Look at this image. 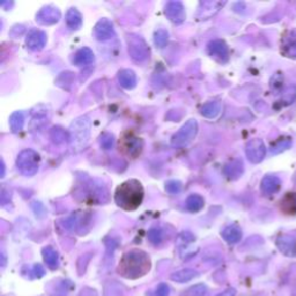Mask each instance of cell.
Masks as SVG:
<instances>
[{
  "label": "cell",
  "instance_id": "obj_6",
  "mask_svg": "<svg viewBox=\"0 0 296 296\" xmlns=\"http://www.w3.org/2000/svg\"><path fill=\"white\" fill-rule=\"evenodd\" d=\"M198 132V123L196 119H190L173 136L172 145L174 147H183L196 138Z\"/></svg>",
  "mask_w": 296,
  "mask_h": 296
},
{
  "label": "cell",
  "instance_id": "obj_18",
  "mask_svg": "<svg viewBox=\"0 0 296 296\" xmlns=\"http://www.w3.org/2000/svg\"><path fill=\"white\" fill-rule=\"evenodd\" d=\"M222 237H224V240L227 243H229V244H236V243L240 242L242 238V230L240 227L236 225L228 226L226 227L224 232H222Z\"/></svg>",
  "mask_w": 296,
  "mask_h": 296
},
{
  "label": "cell",
  "instance_id": "obj_23",
  "mask_svg": "<svg viewBox=\"0 0 296 296\" xmlns=\"http://www.w3.org/2000/svg\"><path fill=\"white\" fill-rule=\"evenodd\" d=\"M243 172H244V167H243V162L241 160L232 161L225 167V174L229 180H237Z\"/></svg>",
  "mask_w": 296,
  "mask_h": 296
},
{
  "label": "cell",
  "instance_id": "obj_2",
  "mask_svg": "<svg viewBox=\"0 0 296 296\" xmlns=\"http://www.w3.org/2000/svg\"><path fill=\"white\" fill-rule=\"evenodd\" d=\"M144 199V188L138 180H129L116 189L115 201L120 208L135 210Z\"/></svg>",
  "mask_w": 296,
  "mask_h": 296
},
{
  "label": "cell",
  "instance_id": "obj_7",
  "mask_svg": "<svg viewBox=\"0 0 296 296\" xmlns=\"http://www.w3.org/2000/svg\"><path fill=\"white\" fill-rule=\"evenodd\" d=\"M128 50L131 58L136 62H145L149 57V48L145 40L137 35H129L126 38Z\"/></svg>",
  "mask_w": 296,
  "mask_h": 296
},
{
  "label": "cell",
  "instance_id": "obj_27",
  "mask_svg": "<svg viewBox=\"0 0 296 296\" xmlns=\"http://www.w3.org/2000/svg\"><path fill=\"white\" fill-rule=\"evenodd\" d=\"M293 141H291V138L289 137H281L279 138L278 140H275L274 143L271 145V153L277 155V154H280L282 152H285L286 149H288Z\"/></svg>",
  "mask_w": 296,
  "mask_h": 296
},
{
  "label": "cell",
  "instance_id": "obj_10",
  "mask_svg": "<svg viewBox=\"0 0 296 296\" xmlns=\"http://www.w3.org/2000/svg\"><path fill=\"white\" fill-rule=\"evenodd\" d=\"M208 54L213 57L214 59L219 60V62L225 63L228 60L229 50L228 46H227L225 40L222 39H214L210 40L207 47Z\"/></svg>",
  "mask_w": 296,
  "mask_h": 296
},
{
  "label": "cell",
  "instance_id": "obj_32",
  "mask_svg": "<svg viewBox=\"0 0 296 296\" xmlns=\"http://www.w3.org/2000/svg\"><path fill=\"white\" fill-rule=\"evenodd\" d=\"M168 39H169V35L164 29L157 30L155 32V35H154V43H155L159 48H164L165 46H167Z\"/></svg>",
  "mask_w": 296,
  "mask_h": 296
},
{
  "label": "cell",
  "instance_id": "obj_1",
  "mask_svg": "<svg viewBox=\"0 0 296 296\" xmlns=\"http://www.w3.org/2000/svg\"><path fill=\"white\" fill-rule=\"evenodd\" d=\"M151 270V259L143 250L133 249L123 255L120 259L118 272L126 279L144 277Z\"/></svg>",
  "mask_w": 296,
  "mask_h": 296
},
{
  "label": "cell",
  "instance_id": "obj_4",
  "mask_svg": "<svg viewBox=\"0 0 296 296\" xmlns=\"http://www.w3.org/2000/svg\"><path fill=\"white\" fill-rule=\"evenodd\" d=\"M118 147L123 155L131 160H135L137 157H139L141 152H143L144 140L133 131H126L121 135Z\"/></svg>",
  "mask_w": 296,
  "mask_h": 296
},
{
  "label": "cell",
  "instance_id": "obj_29",
  "mask_svg": "<svg viewBox=\"0 0 296 296\" xmlns=\"http://www.w3.org/2000/svg\"><path fill=\"white\" fill-rule=\"evenodd\" d=\"M50 138L55 144H62V143H64V141H66L67 139L70 140V133H67L62 128L56 126V128L51 129Z\"/></svg>",
  "mask_w": 296,
  "mask_h": 296
},
{
  "label": "cell",
  "instance_id": "obj_9",
  "mask_svg": "<svg viewBox=\"0 0 296 296\" xmlns=\"http://www.w3.org/2000/svg\"><path fill=\"white\" fill-rule=\"evenodd\" d=\"M60 14L59 10L54 6H44L38 11L36 14V21L43 26H50V24H55L59 21Z\"/></svg>",
  "mask_w": 296,
  "mask_h": 296
},
{
  "label": "cell",
  "instance_id": "obj_31",
  "mask_svg": "<svg viewBox=\"0 0 296 296\" xmlns=\"http://www.w3.org/2000/svg\"><path fill=\"white\" fill-rule=\"evenodd\" d=\"M295 99H296V87L290 86L286 89L285 93H283L280 102H283L282 107H286V105H289L293 103Z\"/></svg>",
  "mask_w": 296,
  "mask_h": 296
},
{
  "label": "cell",
  "instance_id": "obj_11",
  "mask_svg": "<svg viewBox=\"0 0 296 296\" xmlns=\"http://www.w3.org/2000/svg\"><path fill=\"white\" fill-rule=\"evenodd\" d=\"M164 14L174 23H182L186 18L185 8L181 2H170L164 8Z\"/></svg>",
  "mask_w": 296,
  "mask_h": 296
},
{
  "label": "cell",
  "instance_id": "obj_13",
  "mask_svg": "<svg viewBox=\"0 0 296 296\" xmlns=\"http://www.w3.org/2000/svg\"><path fill=\"white\" fill-rule=\"evenodd\" d=\"M94 36L97 40H108L115 36L113 24L108 19H101L94 28Z\"/></svg>",
  "mask_w": 296,
  "mask_h": 296
},
{
  "label": "cell",
  "instance_id": "obj_38",
  "mask_svg": "<svg viewBox=\"0 0 296 296\" xmlns=\"http://www.w3.org/2000/svg\"><path fill=\"white\" fill-rule=\"evenodd\" d=\"M169 294H170V289L167 283H160V285L157 286L155 296H169Z\"/></svg>",
  "mask_w": 296,
  "mask_h": 296
},
{
  "label": "cell",
  "instance_id": "obj_36",
  "mask_svg": "<svg viewBox=\"0 0 296 296\" xmlns=\"http://www.w3.org/2000/svg\"><path fill=\"white\" fill-rule=\"evenodd\" d=\"M282 83H283V76L280 74V73L275 74L272 78V80H271V87H272L274 91H279V89H281Z\"/></svg>",
  "mask_w": 296,
  "mask_h": 296
},
{
  "label": "cell",
  "instance_id": "obj_25",
  "mask_svg": "<svg viewBox=\"0 0 296 296\" xmlns=\"http://www.w3.org/2000/svg\"><path fill=\"white\" fill-rule=\"evenodd\" d=\"M196 277H198L197 271L191 270V269H184V270L177 271V272L173 273L172 275H170V279H172L173 281L178 282V283H184V282L191 281L192 279H194Z\"/></svg>",
  "mask_w": 296,
  "mask_h": 296
},
{
  "label": "cell",
  "instance_id": "obj_40",
  "mask_svg": "<svg viewBox=\"0 0 296 296\" xmlns=\"http://www.w3.org/2000/svg\"><path fill=\"white\" fill-rule=\"evenodd\" d=\"M2 177H4V175H5V165H4V162H3V164H2Z\"/></svg>",
  "mask_w": 296,
  "mask_h": 296
},
{
  "label": "cell",
  "instance_id": "obj_33",
  "mask_svg": "<svg viewBox=\"0 0 296 296\" xmlns=\"http://www.w3.org/2000/svg\"><path fill=\"white\" fill-rule=\"evenodd\" d=\"M148 240L151 241V243L153 244H160L163 240V234H162L161 230L159 228H152L151 230L148 232Z\"/></svg>",
  "mask_w": 296,
  "mask_h": 296
},
{
  "label": "cell",
  "instance_id": "obj_30",
  "mask_svg": "<svg viewBox=\"0 0 296 296\" xmlns=\"http://www.w3.org/2000/svg\"><path fill=\"white\" fill-rule=\"evenodd\" d=\"M206 295H207V287H206L205 285H201V283L190 287L189 289H186L181 294V296H206Z\"/></svg>",
  "mask_w": 296,
  "mask_h": 296
},
{
  "label": "cell",
  "instance_id": "obj_28",
  "mask_svg": "<svg viewBox=\"0 0 296 296\" xmlns=\"http://www.w3.org/2000/svg\"><path fill=\"white\" fill-rule=\"evenodd\" d=\"M23 124H24L23 112L15 111L14 113H12V116L10 117V125L12 132L13 133L21 132L23 129Z\"/></svg>",
  "mask_w": 296,
  "mask_h": 296
},
{
  "label": "cell",
  "instance_id": "obj_15",
  "mask_svg": "<svg viewBox=\"0 0 296 296\" xmlns=\"http://www.w3.org/2000/svg\"><path fill=\"white\" fill-rule=\"evenodd\" d=\"M277 246L283 255L296 257V238L290 235H281L277 238Z\"/></svg>",
  "mask_w": 296,
  "mask_h": 296
},
{
  "label": "cell",
  "instance_id": "obj_8",
  "mask_svg": "<svg viewBox=\"0 0 296 296\" xmlns=\"http://www.w3.org/2000/svg\"><path fill=\"white\" fill-rule=\"evenodd\" d=\"M246 157L251 163H259L264 160L266 148L264 143L261 139H252L246 144L245 148Z\"/></svg>",
  "mask_w": 296,
  "mask_h": 296
},
{
  "label": "cell",
  "instance_id": "obj_5",
  "mask_svg": "<svg viewBox=\"0 0 296 296\" xmlns=\"http://www.w3.org/2000/svg\"><path fill=\"white\" fill-rule=\"evenodd\" d=\"M16 167L24 176H34L39 168V155L32 149H24L18 155Z\"/></svg>",
  "mask_w": 296,
  "mask_h": 296
},
{
  "label": "cell",
  "instance_id": "obj_19",
  "mask_svg": "<svg viewBox=\"0 0 296 296\" xmlns=\"http://www.w3.org/2000/svg\"><path fill=\"white\" fill-rule=\"evenodd\" d=\"M66 24L71 30H79L82 26V15L76 8L72 7L67 11Z\"/></svg>",
  "mask_w": 296,
  "mask_h": 296
},
{
  "label": "cell",
  "instance_id": "obj_37",
  "mask_svg": "<svg viewBox=\"0 0 296 296\" xmlns=\"http://www.w3.org/2000/svg\"><path fill=\"white\" fill-rule=\"evenodd\" d=\"M30 274H31V277H32V278L39 279V278H42L44 274H46V271H44L43 266L40 265V264H35L34 266L31 267Z\"/></svg>",
  "mask_w": 296,
  "mask_h": 296
},
{
  "label": "cell",
  "instance_id": "obj_24",
  "mask_svg": "<svg viewBox=\"0 0 296 296\" xmlns=\"http://www.w3.org/2000/svg\"><path fill=\"white\" fill-rule=\"evenodd\" d=\"M222 105L219 101H210V102L205 103L200 109L201 115L206 118H216L221 111Z\"/></svg>",
  "mask_w": 296,
  "mask_h": 296
},
{
  "label": "cell",
  "instance_id": "obj_22",
  "mask_svg": "<svg viewBox=\"0 0 296 296\" xmlns=\"http://www.w3.org/2000/svg\"><path fill=\"white\" fill-rule=\"evenodd\" d=\"M120 86L125 89H133L137 84L136 73L131 70H121L118 74Z\"/></svg>",
  "mask_w": 296,
  "mask_h": 296
},
{
  "label": "cell",
  "instance_id": "obj_3",
  "mask_svg": "<svg viewBox=\"0 0 296 296\" xmlns=\"http://www.w3.org/2000/svg\"><path fill=\"white\" fill-rule=\"evenodd\" d=\"M92 121L87 116H81L71 124L70 143L74 152H80L86 147L91 136Z\"/></svg>",
  "mask_w": 296,
  "mask_h": 296
},
{
  "label": "cell",
  "instance_id": "obj_16",
  "mask_svg": "<svg viewBox=\"0 0 296 296\" xmlns=\"http://www.w3.org/2000/svg\"><path fill=\"white\" fill-rule=\"evenodd\" d=\"M281 188V181L280 178L275 175H266L262 180L261 190L262 192L266 194V196H272V194L277 193Z\"/></svg>",
  "mask_w": 296,
  "mask_h": 296
},
{
  "label": "cell",
  "instance_id": "obj_26",
  "mask_svg": "<svg viewBox=\"0 0 296 296\" xmlns=\"http://www.w3.org/2000/svg\"><path fill=\"white\" fill-rule=\"evenodd\" d=\"M205 206V200L204 198L199 194H191V196L188 197V199L185 201V207L189 212L197 213L204 208Z\"/></svg>",
  "mask_w": 296,
  "mask_h": 296
},
{
  "label": "cell",
  "instance_id": "obj_21",
  "mask_svg": "<svg viewBox=\"0 0 296 296\" xmlns=\"http://www.w3.org/2000/svg\"><path fill=\"white\" fill-rule=\"evenodd\" d=\"M42 255H43L44 262L47 263L49 269H51V270L58 269L59 256H58V252H57L52 246H46V248L42 250Z\"/></svg>",
  "mask_w": 296,
  "mask_h": 296
},
{
  "label": "cell",
  "instance_id": "obj_12",
  "mask_svg": "<svg viewBox=\"0 0 296 296\" xmlns=\"http://www.w3.org/2000/svg\"><path fill=\"white\" fill-rule=\"evenodd\" d=\"M26 44L32 51H40L47 44V34L42 30L32 29L28 32Z\"/></svg>",
  "mask_w": 296,
  "mask_h": 296
},
{
  "label": "cell",
  "instance_id": "obj_35",
  "mask_svg": "<svg viewBox=\"0 0 296 296\" xmlns=\"http://www.w3.org/2000/svg\"><path fill=\"white\" fill-rule=\"evenodd\" d=\"M165 190L172 194H176L182 190V183L178 181H169L165 183Z\"/></svg>",
  "mask_w": 296,
  "mask_h": 296
},
{
  "label": "cell",
  "instance_id": "obj_39",
  "mask_svg": "<svg viewBox=\"0 0 296 296\" xmlns=\"http://www.w3.org/2000/svg\"><path fill=\"white\" fill-rule=\"evenodd\" d=\"M235 295H236V290H235L234 288H232V289L226 290V291H224V293L219 294L217 296H235Z\"/></svg>",
  "mask_w": 296,
  "mask_h": 296
},
{
  "label": "cell",
  "instance_id": "obj_14",
  "mask_svg": "<svg viewBox=\"0 0 296 296\" xmlns=\"http://www.w3.org/2000/svg\"><path fill=\"white\" fill-rule=\"evenodd\" d=\"M281 52L288 58L296 59V29L287 31L281 39Z\"/></svg>",
  "mask_w": 296,
  "mask_h": 296
},
{
  "label": "cell",
  "instance_id": "obj_20",
  "mask_svg": "<svg viewBox=\"0 0 296 296\" xmlns=\"http://www.w3.org/2000/svg\"><path fill=\"white\" fill-rule=\"evenodd\" d=\"M73 62L78 66H86L94 62V54L89 48H82L76 52L73 58Z\"/></svg>",
  "mask_w": 296,
  "mask_h": 296
},
{
  "label": "cell",
  "instance_id": "obj_17",
  "mask_svg": "<svg viewBox=\"0 0 296 296\" xmlns=\"http://www.w3.org/2000/svg\"><path fill=\"white\" fill-rule=\"evenodd\" d=\"M280 209L287 216H296V192H288L280 200Z\"/></svg>",
  "mask_w": 296,
  "mask_h": 296
},
{
  "label": "cell",
  "instance_id": "obj_34",
  "mask_svg": "<svg viewBox=\"0 0 296 296\" xmlns=\"http://www.w3.org/2000/svg\"><path fill=\"white\" fill-rule=\"evenodd\" d=\"M113 143H115V139H113V136L111 133H103L102 136H101V139H100V144H101V147L103 149H109L112 148Z\"/></svg>",
  "mask_w": 296,
  "mask_h": 296
}]
</instances>
